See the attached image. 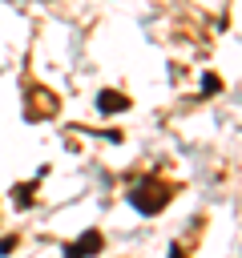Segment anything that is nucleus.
Returning a JSON list of instances; mask_svg holds the SVG:
<instances>
[{"label": "nucleus", "instance_id": "f257e3e1", "mask_svg": "<svg viewBox=\"0 0 242 258\" xmlns=\"http://www.w3.org/2000/svg\"><path fill=\"white\" fill-rule=\"evenodd\" d=\"M169 185L161 181V177H137L133 185H129V194H125V202L141 214V218H153V214H161L165 206H169Z\"/></svg>", "mask_w": 242, "mask_h": 258}, {"label": "nucleus", "instance_id": "f03ea898", "mask_svg": "<svg viewBox=\"0 0 242 258\" xmlns=\"http://www.w3.org/2000/svg\"><path fill=\"white\" fill-rule=\"evenodd\" d=\"M105 246V238H101V230H85L77 242H69L65 246V258H97V250Z\"/></svg>", "mask_w": 242, "mask_h": 258}, {"label": "nucleus", "instance_id": "7ed1b4c3", "mask_svg": "<svg viewBox=\"0 0 242 258\" xmlns=\"http://www.w3.org/2000/svg\"><path fill=\"white\" fill-rule=\"evenodd\" d=\"M129 109V97L117 93V89H101L97 93V113H125Z\"/></svg>", "mask_w": 242, "mask_h": 258}, {"label": "nucleus", "instance_id": "20e7f679", "mask_svg": "<svg viewBox=\"0 0 242 258\" xmlns=\"http://www.w3.org/2000/svg\"><path fill=\"white\" fill-rule=\"evenodd\" d=\"M12 194H16V198H12V202H16V206H20V210H24V206H32V198H36V181H32V185H28V181H24V185H16V189H12Z\"/></svg>", "mask_w": 242, "mask_h": 258}, {"label": "nucleus", "instance_id": "39448f33", "mask_svg": "<svg viewBox=\"0 0 242 258\" xmlns=\"http://www.w3.org/2000/svg\"><path fill=\"white\" fill-rule=\"evenodd\" d=\"M202 93H206V97H214V93H222V81H218L214 73H206V77H202Z\"/></svg>", "mask_w": 242, "mask_h": 258}, {"label": "nucleus", "instance_id": "423d86ee", "mask_svg": "<svg viewBox=\"0 0 242 258\" xmlns=\"http://www.w3.org/2000/svg\"><path fill=\"white\" fill-rule=\"evenodd\" d=\"M12 250H16V238H4L0 242V254H12Z\"/></svg>", "mask_w": 242, "mask_h": 258}, {"label": "nucleus", "instance_id": "0eeeda50", "mask_svg": "<svg viewBox=\"0 0 242 258\" xmlns=\"http://www.w3.org/2000/svg\"><path fill=\"white\" fill-rule=\"evenodd\" d=\"M169 258H190V254H186V250H182V246L173 242V246H169Z\"/></svg>", "mask_w": 242, "mask_h": 258}]
</instances>
